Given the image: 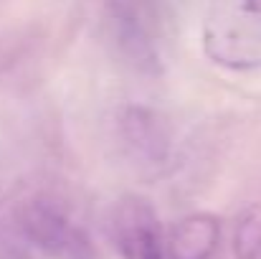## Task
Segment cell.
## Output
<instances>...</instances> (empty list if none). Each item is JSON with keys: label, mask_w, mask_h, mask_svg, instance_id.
<instances>
[{"label": "cell", "mask_w": 261, "mask_h": 259, "mask_svg": "<svg viewBox=\"0 0 261 259\" xmlns=\"http://www.w3.org/2000/svg\"><path fill=\"white\" fill-rule=\"evenodd\" d=\"M122 140L135 160L140 166L158 168L170 155V135L163 125V120L145 107H129L119 117Z\"/></svg>", "instance_id": "obj_5"}, {"label": "cell", "mask_w": 261, "mask_h": 259, "mask_svg": "<svg viewBox=\"0 0 261 259\" xmlns=\"http://www.w3.org/2000/svg\"><path fill=\"white\" fill-rule=\"evenodd\" d=\"M218 247V224L213 216L198 214L182 219L173 231L170 254L175 259H211Z\"/></svg>", "instance_id": "obj_6"}, {"label": "cell", "mask_w": 261, "mask_h": 259, "mask_svg": "<svg viewBox=\"0 0 261 259\" xmlns=\"http://www.w3.org/2000/svg\"><path fill=\"white\" fill-rule=\"evenodd\" d=\"M112 237L122 259H165L168 254L155 208L137 196H127L114 206Z\"/></svg>", "instance_id": "obj_4"}, {"label": "cell", "mask_w": 261, "mask_h": 259, "mask_svg": "<svg viewBox=\"0 0 261 259\" xmlns=\"http://www.w3.org/2000/svg\"><path fill=\"white\" fill-rule=\"evenodd\" d=\"M203 51L231 72L261 69V0H211L203 18Z\"/></svg>", "instance_id": "obj_1"}, {"label": "cell", "mask_w": 261, "mask_h": 259, "mask_svg": "<svg viewBox=\"0 0 261 259\" xmlns=\"http://www.w3.org/2000/svg\"><path fill=\"white\" fill-rule=\"evenodd\" d=\"M101 26L122 64L145 74L160 69V15L155 0H107Z\"/></svg>", "instance_id": "obj_2"}, {"label": "cell", "mask_w": 261, "mask_h": 259, "mask_svg": "<svg viewBox=\"0 0 261 259\" xmlns=\"http://www.w3.org/2000/svg\"><path fill=\"white\" fill-rule=\"evenodd\" d=\"M236 259H261V206H254L244 214L233 237Z\"/></svg>", "instance_id": "obj_7"}, {"label": "cell", "mask_w": 261, "mask_h": 259, "mask_svg": "<svg viewBox=\"0 0 261 259\" xmlns=\"http://www.w3.org/2000/svg\"><path fill=\"white\" fill-rule=\"evenodd\" d=\"M20 231L23 237L51 259H99L96 247L89 234L54 201L33 198L28 201L20 214Z\"/></svg>", "instance_id": "obj_3"}]
</instances>
